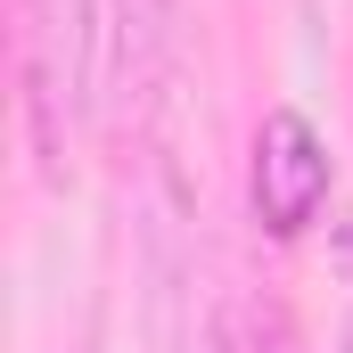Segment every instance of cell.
<instances>
[{
  "label": "cell",
  "instance_id": "cell-1",
  "mask_svg": "<svg viewBox=\"0 0 353 353\" xmlns=\"http://www.w3.org/2000/svg\"><path fill=\"white\" fill-rule=\"evenodd\" d=\"M17 83L41 181H66V140L90 99V0H17Z\"/></svg>",
  "mask_w": 353,
  "mask_h": 353
},
{
  "label": "cell",
  "instance_id": "cell-2",
  "mask_svg": "<svg viewBox=\"0 0 353 353\" xmlns=\"http://www.w3.org/2000/svg\"><path fill=\"white\" fill-rule=\"evenodd\" d=\"M247 197H255V222L271 239H304L329 205V140L312 132V115L296 107H271L255 123V165H247Z\"/></svg>",
  "mask_w": 353,
  "mask_h": 353
},
{
  "label": "cell",
  "instance_id": "cell-3",
  "mask_svg": "<svg viewBox=\"0 0 353 353\" xmlns=\"http://www.w3.org/2000/svg\"><path fill=\"white\" fill-rule=\"evenodd\" d=\"M107 25H115V90L148 99L157 74H165V58H173L181 0H107Z\"/></svg>",
  "mask_w": 353,
  "mask_h": 353
},
{
  "label": "cell",
  "instance_id": "cell-4",
  "mask_svg": "<svg viewBox=\"0 0 353 353\" xmlns=\"http://www.w3.org/2000/svg\"><path fill=\"white\" fill-rule=\"evenodd\" d=\"M222 353H288V345H279V337H263L247 312H230V329H222Z\"/></svg>",
  "mask_w": 353,
  "mask_h": 353
},
{
  "label": "cell",
  "instance_id": "cell-5",
  "mask_svg": "<svg viewBox=\"0 0 353 353\" xmlns=\"http://www.w3.org/2000/svg\"><path fill=\"white\" fill-rule=\"evenodd\" d=\"M345 353H353V345H345Z\"/></svg>",
  "mask_w": 353,
  "mask_h": 353
}]
</instances>
